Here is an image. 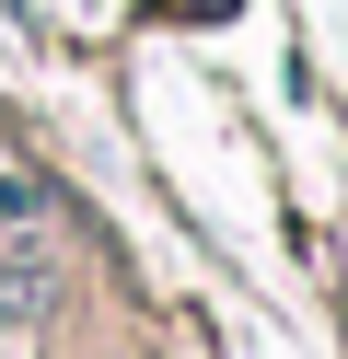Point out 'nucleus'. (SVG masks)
I'll list each match as a JSON object with an SVG mask.
<instances>
[{"label":"nucleus","instance_id":"1","mask_svg":"<svg viewBox=\"0 0 348 359\" xmlns=\"http://www.w3.org/2000/svg\"><path fill=\"white\" fill-rule=\"evenodd\" d=\"M70 243H58V197L35 174H0V336H35L58 313Z\"/></svg>","mask_w":348,"mask_h":359}]
</instances>
